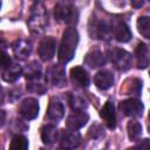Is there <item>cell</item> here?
I'll list each match as a JSON object with an SVG mask.
<instances>
[{
	"label": "cell",
	"mask_w": 150,
	"mask_h": 150,
	"mask_svg": "<svg viewBox=\"0 0 150 150\" xmlns=\"http://www.w3.org/2000/svg\"><path fill=\"white\" fill-rule=\"evenodd\" d=\"M57 137H59V131L55 125L45 124L41 128V138H42L43 143L52 144L57 139Z\"/></svg>",
	"instance_id": "obj_18"
},
{
	"label": "cell",
	"mask_w": 150,
	"mask_h": 150,
	"mask_svg": "<svg viewBox=\"0 0 150 150\" xmlns=\"http://www.w3.org/2000/svg\"><path fill=\"white\" fill-rule=\"evenodd\" d=\"M120 110L123 112L124 116L138 117V116H142L143 110H144V105H143L142 101H139V100L128 98V100H124L120 103Z\"/></svg>",
	"instance_id": "obj_5"
},
{
	"label": "cell",
	"mask_w": 150,
	"mask_h": 150,
	"mask_svg": "<svg viewBox=\"0 0 150 150\" xmlns=\"http://www.w3.org/2000/svg\"><path fill=\"white\" fill-rule=\"evenodd\" d=\"M5 121H6V112L4 110H0V127L4 125Z\"/></svg>",
	"instance_id": "obj_29"
},
{
	"label": "cell",
	"mask_w": 150,
	"mask_h": 150,
	"mask_svg": "<svg viewBox=\"0 0 150 150\" xmlns=\"http://www.w3.org/2000/svg\"><path fill=\"white\" fill-rule=\"evenodd\" d=\"M81 142V135L75 130H63L60 138V148L62 150H75Z\"/></svg>",
	"instance_id": "obj_7"
},
{
	"label": "cell",
	"mask_w": 150,
	"mask_h": 150,
	"mask_svg": "<svg viewBox=\"0 0 150 150\" xmlns=\"http://www.w3.org/2000/svg\"><path fill=\"white\" fill-rule=\"evenodd\" d=\"M131 5H132V6H135V7H138V6H142V5H143V1H141V2H137V4H135V2H131Z\"/></svg>",
	"instance_id": "obj_31"
},
{
	"label": "cell",
	"mask_w": 150,
	"mask_h": 150,
	"mask_svg": "<svg viewBox=\"0 0 150 150\" xmlns=\"http://www.w3.org/2000/svg\"><path fill=\"white\" fill-rule=\"evenodd\" d=\"M135 56L137 60V67L139 69H145L149 66V49L143 42H139L135 48Z\"/></svg>",
	"instance_id": "obj_16"
},
{
	"label": "cell",
	"mask_w": 150,
	"mask_h": 150,
	"mask_svg": "<svg viewBox=\"0 0 150 150\" xmlns=\"http://www.w3.org/2000/svg\"><path fill=\"white\" fill-rule=\"evenodd\" d=\"M70 80L76 87L86 88L89 86V76L86 69L81 66H75L70 69Z\"/></svg>",
	"instance_id": "obj_12"
},
{
	"label": "cell",
	"mask_w": 150,
	"mask_h": 150,
	"mask_svg": "<svg viewBox=\"0 0 150 150\" xmlns=\"http://www.w3.org/2000/svg\"><path fill=\"white\" fill-rule=\"evenodd\" d=\"M64 115L63 104L57 100H52L47 109V118L53 122H59Z\"/></svg>",
	"instance_id": "obj_15"
},
{
	"label": "cell",
	"mask_w": 150,
	"mask_h": 150,
	"mask_svg": "<svg viewBox=\"0 0 150 150\" xmlns=\"http://www.w3.org/2000/svg\"><path fill=\"white\" fill-rule=\"evenodd\" d=\"M112 23L105 20L91 19L89 23V33L93 39H108L111 35Z\"/></svg>",
	"instance_id": "obj_4"
},
{
	"label": "cell",
	"mask_w": 150,
	"mask_h": 150,
	"mask_svg": "<svg viewBox=\"0 0 150 150\" xmlns=\"http://www.w3.org/2000/svg\"><path fill=\"white\" fill-rule=\"evenodd\" d=\"M79 43V33L74 27H69L63 32L62 40L59 47L57 57L60 62L67 63L69 62L75 54L76 46Z\"/></svg>",
	"instance_id": "obj_1"
},
{
	"label": "cell",
	"mask_w": 150,
	"mask_h": 150,
	"mask_svg": "<svg viewBox=\"0 0 150 150\" xmlns=\"http://www.w3.org/2000/svg\"><path fill=\"white\" fill-rule=\"evenodd\" d=\"M54 15L57 21L63 22L66 25H75L79 21V11L70 2H57L55 5Z\"/></svg>",
	"instance_id": "obj_2"
},
{
	"label": "cell",
	"mask_w": 150,
	"mask_h": 150,
	"mask_svg": "<svg viewBox=\"0 0 150 150\" xmlns=\"http://www.w3.org/2000/svg\"><path fill=\"white\" fill-rule=\"evenodd\" d=\"M12 64L11 56L6 53L5 49H0V71H4Z\"/></svg>",
	"instance_id": "obj_26"
},
{
	"label": "cell",
	"mask_w": 150,
	"mask_h": 150,
	"mask_svg": "<svg viewBox=\"0 0 150 150\" xmlns=\"http://www.w3.org/2000/svg\"><path fill=\"white\" fill-rule=\"evenodd\" d=\"M128 129V136L131 141H137L142 135V125L137 121H130L127 125Z\"/></svg>",
	"instance_id": "obj_21"
},
{
	"label": "cell",
	"mask_w": 150,
	"mask_h": 150,
	"mask_svg": "<svg viewBox=\"0 0 150 150\" xmlns=\"http://www.w3.org/2000/svg\"><path fill=\"white\" fill-rule=\"evenodd\" d=\"M89 115L84 111H74L66 120V127L69 130H79L87 124Z\"/></svg>",
	"instance_id": "obj_9"
},
{
	"label": "cell",
	"mask_w": 150,
	"mask_h": 150,
	"mask_svg": "<svg viewBox=\"0 0 150 150\" xmlns=\"http://www.w3.org/2000/svg\"><path fill=\"white\" fill-rule=\"evenodd\" d=\"M83 61L90 68H98V67H101L105 63V56L101 50L93 49V50H90L86 54Z\"/></svg>",
	"instance_id": "obj_14"
},
{
	"label": "cell",
	"mask_w": 150,
	"mask_h": 150,
	"mask_svg": "<svg viewBox=\"0 0 150 150\" xmlns=\"http://www.w3.org/2000/svg\"><path fill=\"white\" fill-rule=\"evenodd\" d=\"M9 150H28V139L23 135H16L12 138Z\"/></svg>",
	"instance_id": "obj_22"
},
{
	"label": "cell",
	"mask_w": 150,
	"mask_h": 150,
	"mask_svg": "<svg viewBox=\"0 0 150 150\" xmlns=\"http://www.w3.org/2000/svg\"><path fill=\"white\" fill-rule=\"evenodd\" d=\"M27 89L29 91H34V93H38V94H43L46 91V87H45L43 82H41V79L28 81Z\"/></svg>",
	"instance_id": "obj_25"
},
{
	"label": "cell",
	"mask_w": 150,
	"mask_h": 150,
	"mask_svg": "<svg viewBox=\"0 0 150 150\" xmlns=\"http://www.w3.org/2000/svg\"><path fill=\"white\" fill-rule=\"evenodd\" d=\"M22 68L21 66L19 64H11L7 69H5L2 71V79L6 81V82H14L16 81L21 74H22Z\"/></svg>",
	"instance_id": "obj_19"
},
{
	"label": "cell",
	"mask_w": 150,
	"mask_h": 150,
	"mask_svg": "<svg viewBox=\"0 0 150 150\" xmlns=\"http://www.w3.org/2000/svg\"><path fill=\"white\" fill-rule=\"evenodd\" d=\"M55 47H56V41L53 36H47L43 38L40 43H39V56L42 61H49L54 57L55 54Z\"/></svg>",
	"instance_id": "obj_8"
},
{
	"label": "cell",
	"mask_w": 150,
	"mask_h": 150,
	"mask_svg": "<svg viewBox=\"0 0 150 150\" xmlns=\"http://www.w3.org/2000/svg\"><path fill=\"white\" fill-rule=\"evenodd\" d=\"M137 29L143 38H150V19L148 16H139L137 20Z\"/></svg>",
	"instance_id": "obj_23"
},
{
	"label": "cell",
	"mask_w": 150,
	"mask_h": 150,
	"mask_svg": "<svg viewBox=\"0 0 150 150\" xmlns=\"http://www.w3.org/2000/svg\"><path fill=\"white\" fill-rule=\"evenodd\" d=\"M132 150H150V141L148 138H144V139L139 141Z\"/></svg>",
	"instance_id": "obj_28"
},
{
	"label": "cell",
	"mask_w": 150,
	"mask_h": 150,
	"mask_svg": "<svg viewBox=\"0 0 150 150\" xmlns=\"http://www.w3.org/2000/svg\"><path fill=\"white\" fill-rule=\"evenodd\" d=\"M50 81L53 82L54 86L57 87H62L63 84H66V73H64V68L61 64H55L50 71Z\"/></svg>",
	"instance_id": "obj_17"
},
{
	"label": "cell",
	"mask_w": 150,
	"mask_h": 150,
	"mask_svg": "<svg viewBox=\"0 0 150 150\" xmlns=\"http://www.w3.org/2000/svg\"><path fill=\"white\" fill-rule=\"evenodd\" d=\"M100 116L104 121L105 125L109 129H115L116 128V114H115V105L114 102L107 101L102 109L100 110Z\"/></svg>",
	"instance_id": "obj_11"
},
{
	"label": "cell",
	"mask_w": 150,
	"mask_h": 150,
	"mask_svg": "<svg viewBox=\"0 0 150 150\" xmlns=\"http://www.w3.org/2000/svg\"><path fill=\"white\" fill-rule=\"evenodd\" d=\"M110 60H111L112 64L115 66V68H117L118 70H122V71L130 69V67L132 64L131 54L121 48H114L110 52Z\"/></svg>",
	"instance_id": "obj_3"
},
{
	"label": "cell",
	"mask_w": 150,
	"mask_h": 150,
	"mask_svg": "<svg viewBox=\"0 0 150 150\" xmlns=\"http://www.w3.org/2000/svg\"><path fill=\"white\" fill-rule=\"evenodd\" d=\"M39 102L33 97L25 98L19 105V112L25 120H34L39 115Z\"/></svg>",
	"instance_id": "obj_6"
},
{
	"label": "cell",
	"mask_w": 150,
	"mask_h": 150,
	"mask_svg": "<svg viewBox=\"0 0 150 150\" xmlns=\"http://www.w3.org/2000/svg\"><path fill=\"white\" fill-rule=\"evenodd\" d=\"M13 49H14L15 54H18L20 56H27L30 53V45L25 40H20L13 45Z\"/></svg>",
	"instance_id": "obj_24"
},
{
	"label": "cell",
	"mask_w": 150,
	"mask_h": 150,
	"mask_svg": "<svg viewBox=\"0 0 150 150\" xmlns=\"http://www.w3.org/2000/svg\"><path fill=\"white\" fill-rule=\"evenodd\" d=\"M111 33L114 34L115 39L118 42H128L132 38V33H131L129 26L121 20L112 22Z\"/></svg>",
	"instance_id": "obj_10"
},
{
	"label": "cell",
	"mask_w": 150,
	"mask_h": 150,
	"mask_svg": "<svg viewBox=\"0 0 150 150\" xmlns=\"http://www.w3.org/2000/svg\"><path fill=\"white\" fill-rule=\"evenodd\" d=\"M128 150H132V149H128Z\"/></svg>",
	"instance_id": "obj_33"
},
{
	"label": "cell",
	"mask_w": 150,
	"mask_h": 150,
	"mask_svg": "<svg viewBox=\"0 0 150 150\" xmlns=\"http://www.w3.org/2000/svg\"><path fill=\"white\" fill-rule=\"evenodd\" d=\"M69 105L74 111H84V109L88 107L87 101L82 96L75 94H71L69 96Z\"/></svg>",
	"instance_id": "obj_20"
},
{
	"label": "cell",
	"mask_w": 150,
	"mask_h": 150,
	"mask_svg": "<svg viewBox=\"0 0 150 150\" xmlns=\"http://www.w3.org/2000/svg\"><path fill=\"white\" fill-rule=\"evenodd\" d=\"M114 75L109 70H100L94 76V83L100 90H107L114 84Z\"/></svg>",
	"instance_id": "obj_13"
},
{
	"label": "cell",
	"mask_w": 150,
	"mask_h": 150,
	"mask_svg": "<svg viewBox=\"0 0 150 150\" xmlns=\"http://www.w3.org/2000/svg\"><path fill=\"white\" fill-rule=\"evenodd\" d=\"M141 91H142V81L138 80V79H132L131 80V86L129 87L128 93L130 95L138 96V95H141Z\"/></svg>",
	"instance_id": "obj_27"
},
{
	"label": "cell",
	"mask_w": 150,
	"mask_h": 150,
	"mask_svg": "<svg viewBox=\"0 0 150 150\" xmlns=\"http://www.w3.org/2000/svg\"><path fill=\"white\" fill-rule=\"evenodd\" d=\"M0 8H1V1H0Z\"/></svg>",
	"instance_id": "obj_32"
},
{
	"label": "cell",
	"mask_w": 150,
	"mask_h": 150,
	"mask_svg": "<svg viewBox=\"0 0 150 150\" xmlns=\"http://www.w3.org/2000/svg\"><path fill=\"white\" fill-rule=\"evenodd\" d=\"M2 101H4V93H2V90L0 88V104L2 103Z\"/></svg>",
	"instance_id": "obj_30"
}]
</instances>
